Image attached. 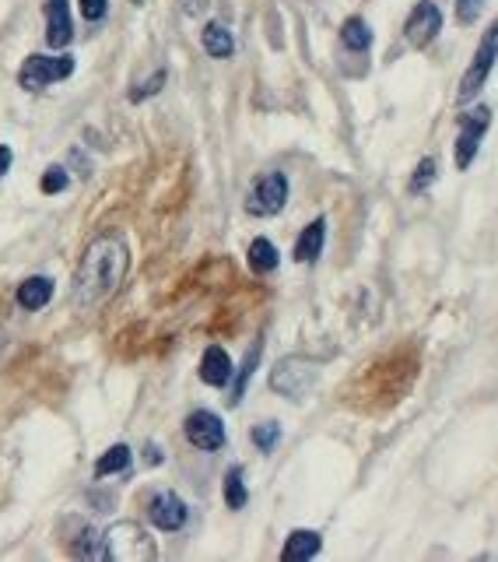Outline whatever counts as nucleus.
<instances>
[{"label": "nucleus", "mask_w": 498, "mask_h": 562, "mask_svg": "<svg viewBox=\"0 0 498 562\" xmlns=\"http://www.w3.org/2000/svg\"><path fill=\"white\" fill-rule=\"evenodd\" d=\"M127 267H130V250L120 236L95 239L85 250V257H81L78 274H74V289H71L74 310H92V306L106 303L123 285Z\"/></svg>", "instance_id": "nucleus-1"}, {"label": "nucleus", "mask_w": 498, "mask_h": 562, "mask_svg": "<svg viewBox=\"0 0 498 562\" xmlns=\"http://www.w3.org/2000/svg\"><path fill=\"white\" fill-rule=\"evenodd\" d=\"M158 555L155 541L148 538V531L137 524H113L102 534V559L113 562H151Z\"/></svg>", "instance_id": "nucleus-2"}, {"label": "nucleus", "mask_w": 498, "mask_h": 562, "mask_svg": "<svg viewBox=\"0 0 498 562\" xmlns=\"http://www.w3.org/2000/svg\"><path fill=\"white\" fill-rule=\"evenodd\" d=\"M316 376H320V366H316V362L302 359V355H288V359H281L278 366H274L271 387L278 390L281 397H288V401H302V397L309 394V387L316 383Z\"/></svg>", "instance_id": "nucleus-3"}, {"label": "nucleus", "mask_w": 498, "mask_h": 562, "mask_svg": "<svg viewBox=\"0 0 498 562\" xmlns=\"http://www.w3.org/2000/svg\"><path fill=\"white\" fill-rule=\"evenodd\" d=\"M495 60H498V22L491 25V29L481 36V43H477L474 60H470L467 74H463L460 92H456V99H460V102L477 99V92H481V88H484V81L491 78V67H495Z\"/></svg>", "instance_id": "nucleus-4"}, {"label": "nucleus", "mask_w": 498, "mask_h": 562, "mask_svg": "<svg viewBox=\"0 0 498 562\" xmlns=\"http://www.w3.org/2000/svg\"><path fill=\"white\" fill-rule=\"evenodd\" d=\"M71 74H74V57H67V53H60V57L32 53L22 64V71H18V85H22L25 92H43L46 85L71 78Z\"/></svg>", "instance_id": "nucleus-5"}, {"label": "nucleus", "mask_w": 498, "mask_h": 562, "mask_svg": "<svg viewBox=\"0 0 498 562\" xmlns=\"http://www.w3.org/2000/svg\"><path fill=\"white\" fill-rule=\"evenodd\" d=\"M488 127H491V109L488 106H474L470 113L460 116V137H456V155H453V162H456L460 173H467L470 169V162H474V155H477V148H481Z\"/></svg>", "instance_id": "nucleus-6"}, {"label": "nucleus", "mask_w": 498, "mask_h": 562, "mask_svg": "<svg viewBox=\"0 0 498 562\" xmlns=\"http://www.w3.org/2000/svg\"><path fill=\"white\" fill-rule=\"evenodd\" d=\"M285 201H288V176L285 173H267V176H260V183L253 187V194H249L246 211L249 215H257V218H271L285 208Z\"/></svg>", "instance_id": "nucleus-7"}, {"label": "nucleus", "mask_w": 498, "mask_h": 562, "mask_svg": "<svg viewBox=\"0 0 498 562\" xmlns=\"http://www.w3.org/2000/svg\"><path fill=\"white\" fill-rule=\"evenodd\" d=\"M439 29H442V11L435 8L432 0H418L404 22V39L414 50H425V46L439 36Z\"/></svg>", "instance_id": "nucleus-8"}, {"label": "nucleus", "mask_w": 498, "mask_h": 562, "mask_svg": "<svg viewBox=\"0 0 498 562\" xmlns=\"http://www.w3.org/2000/svg\"><path fill=\"white\" fill-rule=\"evenodd\" d=\"M183 429H186V440L197 450H207V454H211V450L225 447V426H221V418L214 415V411H193Z\"/></svg>", "instance_id": "nucleus-9"}, {"label": "nucleus", "mask_w": 498, "mask_h": 562, "mask_svg": "<svg viewBox=\"0 0 498 562\" xmlns=\"http://www.w3.org/2000/svg\"><path fill=\"white\" fill-rule=\"evenodd\" d=\"M148 517H151V524L162 527V531H179V527L186 524V503L176 492H158L148 503Z\"/></svg>", "instance_id": "nucleus-10"}, {"label": "nucleus", "mask_w": 498, "mask_h": 562, "mask_svg": "<svg viewBox=\"0 0 498 562\" xmlns=\"http://www.w3.org/2000/svg\"><path fill=\"white\" fill-rule=\"evenodd\" d=\"M71 39H74V25H71L67 0H46V43L53 50H64Z\"/></svg>", "instance_id": "nucleus-11"}, {"label": "nucleus", "mask_w": 498, "mask_h": 562, "mask_svg": "<svg viewBox=\"0 0 498 562\" xmlns=\"http://www.w3.org/2000/svg\"><path fill=\"white\" fill-rule=\"evenodd\" d=\"M200 380L207 383V387H225L228 380H232V359H228L225 348L211 345L204 352V359H200Z\"/></svg>", "instance_id": "nucleus-12"}, {"label": "nucleus", "mask_w": 498, "mask_h": 562, "mask_svg": "<svg viewBox=\"0 0 498 562\" xmlns=\"http://www.w3.org/2000/svg\"><path fill=\"white\" fill-rule=\"evenodd\" d=\"M323 243H327V218H316L302 229V236L295 239V260L299 264H313L323 253Z\"/></svg>", "instance_id": "nucleus-13"}, {"label": "nucleus", "mask_w": 498, "mask_h": 562, "mask_svg": "<svg viewBox=\"0 0 498 562\" xmlns=\"http://www.w3.org/2000/svg\"><path fill=\"white\" fill-rule=\"evenodd\" d=\"M320 534L316 531H292L285 541V548H281V559L285 562H306L313 559L316 552H320Z\"/></svg>", "instance_id": "nucleus-14"}, {"label": "nucleus", "mask_w": 498, "mask_h": 562, "mask_svg": "<svg viewBox=\"0 0 498 562\" xmlns=\"http://www.w3.org/2000/svg\"><path fill=\"white\" fill-rule=\"evenodd\" d=\"M50 299H53L50 278H29L22 289H18V306H22V310H43Z\"/></svg>", "instance_id": "nucleus-15"}, {"label": "nucleus", "mask_w": 498, "mask_h": 562, "mask_svg": "<svg viewBox=\"0 0 498 562\" xmlns=\"http://www.w3.org/2000/svg\"><path fill=\"white\" fill-rule=\"evenodd\" d=\"M249 267L257 274H271L274 267H278V246L264 236L253 239V243H249Z\"/></svg>", "instance_id": "nucleus-16"}, {"label": "nucleus", "mask_w": 498, "mask_h": 562, "mask_svg": "<svg viewBox=\"0 0 498 562\" xmlns=\"http://www.w3.org/2000/svg\"><path fill=\"white\" fill-rule=\"evenodd\" d=\"M204 50L211 53V57H218V60H225V57H232V50H235V39H232V32L225 29V25H218V22H211L204 29Z\"/></svg>", "instance_id": "nucleus-17"}, {"label": "nucleus", "mask_w": 498, "mask_h": 562, "mask_svg": "<svg viewBox=\"0 0 498 562\" xmlns=\"http://www.w3.org/2000/svg\"><path fill=\"white\" fill-rule=\"evenodd\" d=\"M341 43L348 46V50H355V53H365L372 46L369 25H365L362 18H348V22L341 25Z\"/></svg>", "instance_id": "nucleus-18"}, {"label": "nucleus", "mask_w": 498, "mask_h": 562, "mask_svg": "<svg viewBox=\"0 0 498 562\" xmlns=\"http://www.w3.org/2000/svg\"><path fill=\"white\" fill-rule=\"evenodd\" d=\"M127 468H130V447L116 443V447H109L106 454L99 457V464H95V475L109 478V475H120V471H127Z\"/></svg>", "instance_id": "nucleus-19"}, {"label": "nucleus", "mask_w": 498, "mask_h": 562, "mask_svg": "<svg viewBox=\"0 0 498 562\" xmlns=\"http://www.w3.org/2000/svg\"><path fill=\"white\" fill-rule=\"evenodd\" d=\"M257 362H260V341L253 348H249V355H246V362H242V369H239V380H235V387H232V397H228V404H239L242 397H246V383H249V376L257 373Z\"/></svg>", "instance_id": "nucleus-20"}, {"label": "nucleus", "mask_w": 498, "mask_h": 562, "mask_svg": "<svg viewBox=\"0 0 498 562\" xmlns=\"http://www.w3.org/2000/svg\"><path fill=\"white\" fill-rule=\"evenodd\" d=\"M246 499H249V492H246V485H242V468H232L225 475V503H228V510H242V506H246Z\"/></svg>", "instance_id": "nucleus-21"}, {"label": "nucleus", "mask_w": 498, "mask_h": 562, "mask_svg": "<svg viewBox=\"0 0 498 562\" xmlns=\"http://www.w3.org/2000/svg\"><path fill=\"white\" fill-rule=\"evenodd\" d=\"M435 173H439V162H435V159H421L418 169H414V176H411V194H425L428 183L435 180Z\"/></svg>", "instance_id": "nucleus-22"}, {"label": "nucleus", "mask_w": 498, "mask_h": 562, "mask_svg": "<svg viewBox=\"0 0 498 562\" xmlns=\"http://www.w3.org/2000/svg\"><path fill=\"white\" fill-rule=\"evenodd\" d=\"M278 440H281L278 422H264V426L253 429V443H257V450H264V454H271V450L278 447Z\"/></svg>", "instance_id": "nucleus-23"}, {"label": "nucleus", "mask_w": 498, "mask_h": 562, "mask_svg": "<svg viewBox=\"0 0 498 562\" xmlns=\"http://www.w3.org/2000/svg\"><path fill=\"white\" fill-rule=\"evenodd\" d=\"M484 11V0H456V22L460 25H474Z\"/></svg>", "instance_id": "nucleus-24"}, {"label": "nucleus", "mask_w": 498, "mask_h": 562, "mask_svg": "<svg viewBox=\"0 0 498 562\" xmlns=\"http://www.w3.org/2000/svg\"><path fill=\"white\" fill-rule=\"evenodd\" d=\"M39 190H43V194H60V190H67V173L60 166H50L43 173V183H39Z\"/></svg>", "instance_id": "nucleus-25"}, {"label": "nucleus", "mask_w": 498, "mask_h": 562, "mask_svg": "<svg viewBox=\"0 0 498 562\" xmlns=\"http://www.w3.org/2000/svg\"><path fill=\"white\" fill-rule=\"evenodd\" d=\"M165 85V71H155L144 85H137L134 92H130V102H141V99H151V95L158 92V88Z\"/></svg>", "instance_id": "nucleus-26"}, {"label": "nucleus", "mask_w": 498, "mask_h": 562, "mask_svg": "<svg viewBox=\"0 0 498 562\" xmlns=\"http://www.w3.org/2000/svg\"><path fill=\"white\" fill-rule=\"evenodd\" d=\"M78 8H81V15H85V22H102V18H106L109 0H81Z\"/></svg>", "instance_id": "nucleus-27"}, {"label": "nucleus", "mask_w": 498, "mask_h": 562, "mask_svg": "<svg viewBox=\"0 0 498 562\" xmlns=\"http://www.w3.org/2000/svg\"><path fill=\"white\" fill-rule=\"evenodd\" d=\"M11 159H15V155H11V148H8V145H0V176H4V173L11 169Z\"/></svg>", "instance_id": "nucleus-28"}, {"label": "nucleus", "mask_w": 498, "mask_h": 562, "mask_svg": "<svg viewBox=\"0 0 498 562\" xmlns=\"http://www.w3.org/2000/svg\"><path fill=\"white\" fill-rule=\"evenodd\" d=\"M134 4H144V0H134Z\"/></svg>", "instance_id": "nucleus-29"}]
</instances>
